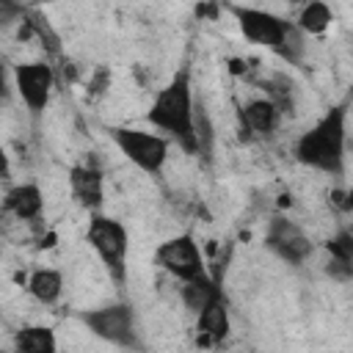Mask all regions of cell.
<instances>
[{
  "instance_id": "6da1fadb",
  "label": "cell",
  "mask_w": 353,
  "mask_h": 353,
  "mask_svg": "<svg viewBox=\"0 0 353 353\" xmlns=\"http://www.w3.org/2000/svg\"><path fill=\"white\" fill-rule=\"evenodd\" d=\"M146 119L168 132L185 152L199 154V138H196V102L190 88L188 69H179L154 97Z\"/></svg>"
},
{
  "instance_id": "7a4b0ae2",
  "label": "cell",
  "mask_w": 353,
  "mask_h": 353,
  "mask_svg": "<svg viewBox=\"0 0 353 353\" xmlns=\"http://www.w3.org/2000/svg\"><path fill=\"white\" fill-rule=\"evenodd\" d=\"M295 160L331 176L345 171V105L328 108L295 141Z\"/></svg>"
},
{
  "instance_id": "3957f363",
  "label": "cell",
  "mask_w": 353,
  "mask_h": 353,
  "mask_svg": "<svg viewBox=\"0 0 353 353\" xmlns=\"http://www.w3.org/2000/svg\"><path fill=\"white\" fill-rule=\"evenodd\" d=\"M229 11L234 14L237 25H240V33L251 41V44H259L287 61H298L301 58V30L290 22H284L281 17L270 14V11H262V8H251V6H229Z\"/></svg>"
},
{
  "instance_id": "277c9868",
  "label": "cell",
  "mask_w": 353,
  "mask_h": 353,
  "mask_svg": "<svg viewBox=\"0 0 353 353\" xmlns=\"http://www.w3.org/2000/svg\"><path fill=\"white\" fill-rule=\"evenodd\" d=\"M85 237H88L94 254L108 268V273L116 281H124V259H127V248H130V237H127L124 223H119L116 218L94 212L91 221H88Z\"/></svg>"
},
{
  "instance_id": "5b68a950",
  "label": "cell",
  "mask_w": 353,
  "mask_h": 353,
  "mask_svg": "<svg viewBox=\"0 0 353 353\" xmlns=\"http://www.w3.org/2000/svg\"><path fill=\"white\" fill-rule=\"evenodd\" d=\"M119 152L146 174H160L168 160V141L157 132H146L138 127H113L110 130Z\"/></svg>"
},
{
  "instance_id": "8992f818",
  "label": "cell",
  "mask_w": 353,
  "mask_h": 353,
  "mask_svg": "<svg viewBox=\"0 0 353 353\" xmlns=\"http://www.w3.org/2000/svg\"><path fill=\"white\" fill-rule=\"evenodd\" d=\"M80 320L85 323V328L119 347H135V314L132 306L127 303H108V306H97L80 314Z\"/></svg>"
},
{
  "instance_id": "52a82bcc",
  "label": "cell",
  "mask_w": 353,
  "mask_h": 353,
  "mask_svg": "<svg viewBox=\"0 0 353 353\" xmlns=\"http://www.w3.org/2000/svg\"><path fill=\"white\" fill-rule=\"evenodd\" d=\"M154 262L165 273H171L174 279H179L182 284L207 273L204 270L201 248H199V243L190 234H176V237H168L165 243H160L157 251H154Z\"/></svg>"
},
{
  "instance_id": "ba28073f",
  "label": "cell",
  "mask_w": 353,
  "mask_h": 353,
  "mask_svg": "<svg viewBox=\"0 0 353 353\" xmlns=\"http://www.w3.org/2000/svg\"><path fill=\"white\" fill-rule=\"evenodd\" d=\"M14 85H17L19 99L25 102V108L39 116L50 105V94H52V85H55V72L44 61L17 63L14 66Z\"/></svg>"
},
{
  "instance_id": "9c48e42d",
  "label": "cell",
  "mask_w": 353,
  "mask_h": 353,
  "mask_svg": "<svg viewBox=\"0 0 353 353\" xmlns=\"http://www.w3.org/2000/svg\"><path fill=\"white\" fill-rule=\"evenodd\" d=\"M265 245L284 262L290 265H303L312 256V240L306 237V232L292 223L290 218H273L268 223V234H265Z\"/></svg>"
},
{
  "instance_id": "30bf717a",
  "label": "cell",
  "mask_w": 353,
  "mask_h": 353,
  "mask_svg": "<svg viewBox=\"0 0 353 353\" xmlns=\"http://www.w3.org/2000/svg\"><path fill=\"white\" fill-rule=\"evenodd\" d=\"M69 188L72 196L77 199L80 207L97 212L105 199V185H102V171L97 165H72L69 168Z\"/></svg>"
},
{
  "instance_id": "8fae6325",
  "label": "cell",
  "mask_w": 353,
  "mask_h": 353,
  "mask_svg": "<svg viewBox=\"0 0 353 353\" xmlns=\"http://www.w3.org/2000/svg\"><path fill=\"white\" fill-rule=\"evenodd\" d=\"M279 119H281V110L279 105L270 99V97H262V99H251L243 110H240V127L243 132L248 135H273L276 127H279Z\"/></svg>"
},
{
  "instance_id": "7c38bea8",
  "label": "cell",
  "mask_w": 353,
  "mask_h": 353,
  "mask_svg": "<svg viewBox=\"0 0 353 353\" xmlns=\"http://www.w3.org/2000/svg\"><path fill=\"white\" fill-rule=\"evenodd\" d=\"M196 317H199L196 331H199V342H201V345H221V342L229 336V331H232L226 298L212 301V303H210L204 312H199Z\"/></svg>"
},
{
  "instance_id": "4fadbf2b",
  "label": "cell",
  "mask_w": 353,
  "mask_h": 353,
  "mask_svg": "<svg viewBox=\"0 0 353 353\" xmlns=\"http://www.w3.org/2000/svg\"><path fill=\"white\" fill-rule=\"evenodd\" d=\"M3 207H6V212H11V215L19 218V221H39V215L44 212V196H41V188L33 185V182L14 185V188L6 193Z\"/></svg>"
},
{
  "instance_id": "5bb4252c",
  "label": "cell",
  "mask_w": 353,
  "mask_h": 353,
  "mask_svg": "<svg viewBox=\"0 0 353 353\" xmlns=\"http://www.w3.org/2000/svg\"><path fill=\"white\" fill-rule=\"evenodd\" d=\"M14 353H58V336L50 325H22L14 334Z\"/></svg>"
},
{
  "instance_id": "9a60e30c",
  "label": "cell",
  "mask_w": 353,
  "mask_h": 353,
  "mask_svg": "<svg viewBox=\"0 0 353 353\" xmlns=\"http://www.w3.org/2000/svg\"><path fill=\"white\" fill-rule=\"evenodd\" d=\"M218 298H223V290H221V284L212 279V276H199V279H193V281H185V287H182V303L193 312V314H199V312H204L212 301H218Z\"/></svg>"
},
{
  "instance_id": "2e32d148",
  "label": "cell",
  "mask_w": 353,
  "mask_h": 353,
  "mask_svg": "<svg viewBox=\"0 0 353 353\" xmlns=\"http://www.w3.org/2000/svg\"><path fill=\"white\" fill-rule=\"evenodd\" d=\"M28 292L41 306H52L63 292V276L58 270H52V268H39L28 279Z\"/></svg>"
},
{
  "instance_id": "e0dca14e",
  "label": "cell",
  "mask_w": 353,
  "mask_h": 353,
  "mask_svg": "<svg viewBox=\"0 0 353 353\" xmlns=\"http://www.w3.org/2000/svg\"><path fill=\"white\" fill-rule=\"evenodd\" d=\"M331 19H334V14H331V8L325 3H306L301 8L298 19H295V28L301 33L317 36V33H325V28L331 25Z\"/></svg>"
},
{
  "instance_id": "ac0fdd59",
  "label": "cell",
  "mask_w": 353,
  "mask_h": 353,
  "mask_svg": "<svg viewBox=\"0 0 353 353\" xmlns=\"http://www.w3.org/2000/svg\"><path fill=\"white\" fill-rule=\"evenodd\" d=\"M325 254H328V259L353 268V232H350V229L334 232V234L325 240Z\"/></svg>"
},
{
  "instance_id": "d6986e66",
  "label": "cell",
  "mask_w": 353,
  "mask_h": 353,
  "mask_svg": "<svg viewBox=\"0 0 353 353\" xmlns=\"http://www.w3.org/2000/svg\"><path fill=\"white\" fill-rule=\"evenodd\" d=\"M331 199H334V204H336L342 212H350V210H353V188H350V190H334Z\"/></svg>"
}]
</instances>
